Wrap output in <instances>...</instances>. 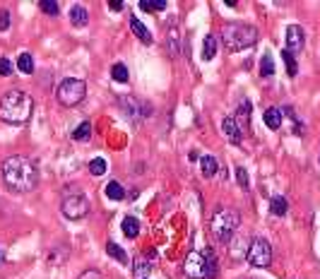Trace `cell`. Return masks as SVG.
<instances>
[{"mask_svg": "<svg viewBox=\"0 0 320 279\" xmlns=\"http://www.w3.org/2000/svg\"><path fill=\"white\" fill-rule=\"evenodd\" d=\"M183 272L188 279L217 277V258L212 251H190L183 262Z\"/></svg>", "mask_w": 320, "mask_h": 279, "instance_id": "obj_4", "label": "cell"}, {"mask_svg": "<svg viewBox=\"0 0 320 279\" xmlns=\"http://www.w3.org/2000/svg\"><path fill=\"white\" fill-rule=\"evenodd\" d=\"M3 178L12 190L29 193L39 183V171L27 157H8L3 164Z\"/></svg>", "mask_w": 320, "mask_h": 279, "instance_id": "obj_1", "label": "cell"}, {"mask_svg": "<svg viewBox=\"0 0 320 279\" xmlns=\"http://www.w3.org/2000/svg\"><path fill=\"white\" fill-rule=\"evenodd\" d=\"M109 8H111V10H116V12H120V10H123V3H120V0H111Z\"/></svg>", "mask_w": 320, "mask_h": 279, "instance_id": "obj_36", "label": "cell"}, {"mask_svg": "<svg viewBox=\"0 0 320 279\" xmlns=\"http://www.w3.org/2000/svg\"><path fill=\"white\" fill-rule=\"evenodd\" d=\"M3 262H5V251L0 248V265H3Z\"/></svg>", "mask_w": 320, "mask_h": 279, "instance_id": "obj_38", "label": "cell"}, {"mask_svg": "<svg viewBox=\"0 0 320 279\" xmlns=\"http://www.w3.org/2000/svg\"><path fill=\"white\" fill-rule=\"evenodd\" d=\"M272 75H274V60L267 53V56L260 58V77H272Z\"/></svg>", "mask_w": 320, "mask_h": 279, "instance_id": "obj_27", "label": "cell"}, {"mask_svg": "<svg viewBox=\"0 0 320 279\" xmlns=\"http://www.w3.org/2000/svg\"><path fill=\"white\" fill-rule=\"evenodd\" d=\"M282 60H284V65H286V75H289V77H296V73H299V63H296L294 53H289V51L284 48V51H282Z\"/></svg>", "mask_w": 320, "mask_h": 279, "instance_id": "obj_22", "label": "cell"}, {"mask_svg": "<svg viewBox=\"0 0 320 279\" xmlns=\"http://www.w3.org/2000/svg\"><path fill=\"white\" fill-rule=\"evenodd\" d=\"M70 22H73V27H87V22H89V12L84 5H73L70 8Z\"/></svg>", "mask_w": 320, "mask_h": 279, "instance_id": "obj_12", "label": "cell"}, {"mask_svg": "<svg viewBox=\"0 0 320 279\" xmlns=\"http://www.w3.org/2000/svg\"><path fill=\"white\" fill-rule=\"evenodd\" d=\"M89 173L91 176H104L106 173V159H101V157H94L89 161Z\"/></svg>", "mask_w": 320, "mask_h": 279, "instance_id": "obj_28", "label": "cell"}, {"mask_svg": "<svg viewBox=\"0 0 320 279\" xmlns=\"http://www.w3.org/2000/svg\"><path fill=\"white\" fill-rule=\"evenodd\" d=\"M130 29L135 31V37L140 39L142 44H152V31H149V29H147L145 24H142V22H140L137 17L130 19Z\"/></svg>", "mask_w": 320, "mask_h": 279, "instance_id": "obj_14", "label": "cell"}, {"mask_svg": "<svg viewBox=\"0 0 320 279\" xmlns=\"http://www.w3.org/2000/svg\"><path fill=\"white\" fill-rule=\"evenodd\" d=\"M250 109H253V106H250V101H241V103H238L234 121H236V125L241 128V132H243L248 125H250Z\"/></svg>", "mask_w": 320, "mask_h": 279, "instance_id": "obj_11", "label": "cell"}, {"mask_svg": "<svg viewBox=\"0 0 320 279\" xmlns=\"http://www.w3.org/2000/svg\"><path fill=\"white\" fill-rule=\"evenodd\" d=\"M60 210H63L68 219H82V217L89 214V202H87V197L82 193H75V195H65Z\"/></svg>", "mask_w": 320, "mask_h": 279, "instance_id": "obj_8", "label": "cell"}, {"mask_svg": "<svg viewBox=\"0 0 320 279\" xmlns=\"http://www.w3.org/2000/svg\"><path fill=\"white\" fill-rule=\"evenodd\" d=\"M217 37L214 34H210V37H205V44H202V58L205 60H212V58L217 56Z\"/></svg>", "mask_w": 320, "mask_h": 279, "instance_id": "obj_19", "label": "cell"}, {"mask_svg": "<svg viewBox=\"0 0 320 279\" xmlns=\"http://www.w3.org/2000/svg\"><path fill=\"white\" fill-rule=\"evenodd\" d=\"M106 195H109L111 200H123V197H125V190H123V186H120L118 181H109V183H106Z\"/></svg>", "mask_w": 320, "mask_h": 279, "instance_id": "obj_23", "label": "cell"}, {"mask_svg": "<svg viewBox=\"0 0 320 279\" xmlns=\"http://www.w3.org/2000/svg\"><path fill=\"white\" fill-rule=\"evenodd\" d=\"M8 27H10V12L3 10V12H0V31H5Z\"/></svg>", "mask_w": 320, "mask_h": 279, "instance_id": "obj_34", "label": "cell"}, {"mask_svg": "<svg viewBox=\"0 0 320 279\" xmlns=\"http://www.w3.org/2000/svg\"><path fill=\"white\" fill-rule=\"evenodd\" d=\"M169 48H171V56H178V51H181V37H178V27L169 29Z\"/></svg>", "mask_w": 320, "mask_h": 279, "instance_id": "obj_26", "label": "cell"}, {"mask_svg": "<svg viewBox=\"0 0 320 279\" xmlns=\"http://www.w3.org/2000/svg\"><path fill=\"white\" fill-rule=\"evenodd\" d=\"M200 171H202V176L205 178H212V176H217V171H219V164H217V159L214 157H200Z\"/></svg>", "mask_w": 320, "mask_h": 279, "instance_id": "obj_15", "label": "cell"}, {"mask_svg": "<svg viewBox=\"0 0 320 279\" xmlns=\"http://www.w3.org/2000/svg\"><path fill=\"white\" fill-rule=\"evenodd\" d=\"M149 272H152V262L149 260H145V258H135L133 260V274H135V279H145Z\"/></svg>", "mask_w": 320, "mask_h": 279, "instance_id": "obj_17", "label": "cell"}, {"mask_svg": "<svg viewBox=\"0 0 320 279\" xmlns=\"http://www.w3.org/2000/svg\"><path fill=\"white\" fill-rule=\"evenodd\" d=\"M84 94H87V84L82 80H75V77H68L63 82L58 84V101L63 103V106H75V103H80L84 99Z\"/></svg>", "mask_w": 320, "mask_h": 279, "instance_id": "obj_6", "label": "cell"}, {"mask_svg": "<svg viewBox=\"0 0 320 279\" xmlns=\"http://www.w3.org/2000/svg\"><path fill=\"white\" fill-rule=\"evenodd\" d=\"M0 75H3V77L12 75V63H10L8 58H0Z\"/></svg>", "mask_w": 320, "mask_h": 279, "instance_id": "obj_33", "label": "cell"}, {"mask_svg": "<svg viewBox=\"0 0 320 279\" xmlns=\"http://www.w3.org/2000/svg\"><path fill=\"white\" fill-rule=\"evenodd\" d=\"M270 210H272L274 217H284V214H286V210H289V202H286V197L274 195L272 200H270Z\"/></svg>", "mask_w": 320, "mask_h": 279, "instance_id": "obj_20", "label": "cell"}, {"mask_svg": "<svg viewBox=\"0 0 320 279\" xmlns=\"http://www.w3.org/2000/svg\"><path fill=\"white\" fill-rule=\"evenodd\" d=\"M77 279H104V277H101L99 270H87V272H82Z\"/></svg>", "mask_w": 320, "mask_h": 279, "instance_id": "obj_35", "label": "cell"}, {"mask_svg": "<svg viewBox=\"0 0 320 279\" xmlns=\"http://www.w3.org/2000/svg\"><path fill=\"white\" fill-rule=\"evenodd\" d=\"M17 70H19V73H24V75L34 73V60H31L29 53H22V56L17 58Z\"/></svg>", "mask_w": 320, "mask_h": 279, "instance_id": "obj_25", "label": "cell"}, {"mask_svg": "<svg viewBox=\"0 0 320 279\" xmlns=\"http://www.w3.org/2000/svg\"><path fill=\"white\" fill-rule=\"evenodd\" d=\"M306 44V37H303V29L299 24H289L286 27V51L289 53H299Z\"/></svg>", "mask_w": 320, "mask_h": 279, "instance_id": "obj_9", "label": "cell"}, {"mask_svg": "<svg viewBox=\"0 0 320 279\" xmlns=\"http://www.w3.org/2000/svg\"><path fill=\"white\" fill-rule=\"evenodd\" d=\"M106 253H109V255H111V258H113V260L123 262V265H125V262H128V255H125V251H123V248H120L118 243L109 241V243H106Z\"/></svg>", "mask_w": 320, "mask_h": 279, "instance_id": "obj_21", "label": "cell"}, {"mask_svg": "<svg viewBox=\"0 0 320 279\" xmlns=\"http://www.w3.org/2000/svg\"><path fill=\"white\" fill-rule=\"evenodd\" d=\"M140 8L145 10V12H162V10H166V3L164 0H152V3L149 0H142Z\"/></svg>", "mask_w": 320, "mask_h": 279, "instance_id": "obj_30", "label": "cell"}, {"mask_svg": "<svg viewBox=\"0 0 320 279\" xmlns=\"http://www.w3.org/2000/svg\"><path fill=\"white\" fill-rule=\"evenodd\" d=\"M123 233H125L128 238H137V236H140V219H135L133 214H128V217L123 219Z\"/></svg>", "mask_w": 320, "mask_h": 279, "instance_id": "obj_18", "label": "cell"}, {"mask_svg": "<svg viewBox=\"0 0 320 279\" xmlns=\"http://www.w3.org/2000/svg\"><path fill=\"white\" fill-rule=\"evenodd\" d=\"M39 8H41V12H46V15H58V10H60V5L58 3H53V0H41L39 3Z\"/></svg>", "mask_w": 320, "mask_h": 279, "instance_id": "obj_31", "label": "cell"}, {"mask_svg": "<svg viewBox=\"0 0 320 279\" xmlns=\"http://www.w3.org/2000/svg\"><path fill=\"white\" fill-rule=\"evenodd\" d=\"M258 29L253 24H243V22H229L221 29V44L227 51L236 53V51H243V48H250L258 44Z\"/></svg>", "mask_w": 320, "mask_h": 279, "instance_id": "obj_3", "label": "cell"}, {"mask_svg": "<svg viewBox=\"0 0 320 279\" xmlns=\"http://www.w3.org/2000/svg\"><path fill=\"white\" fill-rule=\"evenodd\" d=\"M188 159H190V161H198V159H200V154H198V152H190V154H188Z\"/></svg>", "mask_w": 320, "mask_h": 279, "instance_id": "obj_37", "label": "cell"}, {"mask_svg": "<svg viewBox=\"0 0 320 279\" xmlns=\"http://www.w3.org/2000/svg\"><path fill=\"white\" fill-rule=\"evenodd\" d=\"M89 135H91V123L84 121V123H80V125L75 128L73 140H77V142H84V140H89Z\"/></svg>", "mask_w": 320, "mask_h": 279, "instance_id": "obj_24", "label": "cell"}, {"mask_svg": "<svg viewBox=\"0 0 320 279\" xmlns=\"http://www.w3.org/2000/svg\"><path fill=\"white\" fill-rule=\"evenodd\" d=\"M221 132H224V137H227L229 142H234V145H238V142L243 140V132H241V128L236 125L234 116H231V118H224V121H221Z\"/></svg>", "mask_w": 320, "mask_h": 279, "instance_id": "obj_10", "label": "cell"}, {"mask_svg": "<svg viewBox=\"0 0 320 279\" xmlns=\"http://www.w3.org/2000/svg\"><path fill=\"white\" fill-rule=\"evenodd\" d=\"M118 106L123 109V113H125L128 118H137V113H140L137 101L133 99V96H118Z\"/></svg>", "mask_w": 320, "mask_h": 279, "instance_id": "obj_16", "label": "cell"}, {"mask_svg": "<svg viewBox=\"0 0 320 279\" xmlns=\"http://www.w3.org/2000/svg\"><path fill=\"white\" fill-rule=\"evenodd\" d=\"M236 181H238V186L243 188V190H248L250 181H248V171H246L243 166H238V168H236Z\"/></svg>", "mask_w": 320, "mask_h": 279, "instance_id": "obj_32", "label": "cell"}, {"mask_svg": "<svg viewBox=\"0 0 320 279\" xmlns=\"http://www.w3.org/2000/svg\"><path fill=\"white\" fill-rule=\"evenodd\" d=\"M111 77L116 82H128V67L123 65V63H116V65L111 67Z\"/></svg>", "mask_w": 320, "mask_h": 279, "instance_id": "obj_29", "label": "cell"}, {"mask_svg": "<svg viewBox=\"0 0 320 279\" xmlns=\"http://www.w3.org/2000/svg\"><path fill=\"white\" fill-rule=\"evenodd\" d=\"M265 125L270 128V130H279L282 128V109H274V106H270V109H265Z\"/></svg>", "mask_w": 320, "mask_h": 279, "instance_id": "obj_13", "label": "cell"}, {"mask_svg": "<svg viewBox=\"0 0 320 279\" xmlns=\"http://www.w3.org/2000/svg\"><path fill=\"white\" fill-rule=\"evenodd\" d=\"M246 258L253 267H270V262H272V246L265 238H253Z\"/></svg>", "mask_w": 320, "mask_h": 279, "instance_id": "obj_7", "label": "cell"}, {"mask_svg": "<svg viewBox=\"0 0 320 279\" xmlns=\"http://www.w3.org/2000/svg\"><path fill=\"white\" fill-rule=\"evenodd\" d=\"M31 111H34V99L24 89H10L0 101V118L12 125L27 123Z\"/></svg>", "mask_w": 320, "mask_h": 279, "instance_id": "obj_2", "label": "cell"}, {"mask_svg": "<svg viewBox=\"0 0 320 279\" xmlns=\"http://www.w3.org/2000/svg\"><path fill=\"white\" fill-rule=\"evenodd\" d=\"M238 224H241V214H238L236 210H231V207H219L210 219V231L219 243H227L229 238L236 233Z\"/></svg>", "mask_w": 320, "mask_h": 279, "instance_id": "obj_5", "label": "cell"}]
</instances>
